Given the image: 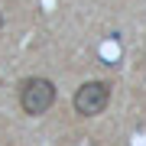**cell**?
<instances>
[{
	"instance_id": "2",
	"label": "cell",
	"mask_w": 146,
	"mask_h": 146,
	"mask_svg": "<svg viewBox=\"0 0 146 146\" xmlns=\"http://www.w3.org/2000/svg\"><path fill=\"white\" fill-rule=\"evenodd\" d=\"M110 101V84L107 81H84L78 91H75V110L81 117H98L104 114Z\"/></svg>"
},
{
	"instance_id": "1",
	"label": "cell",
	"mask_w": 146,
	"mask_h": 146,
	"mask_svg": "<svg viewBox=\"0 0 146 146\" xmlns=\"http://www.w3.org/2000/svg\"><path fill=\"white\" fill-rule=\"evenodd\" d=\"M52 104H55V84L49 78H26L20 84V107L29 117L46 114Z\"/></svg>"
}]
</instances>
